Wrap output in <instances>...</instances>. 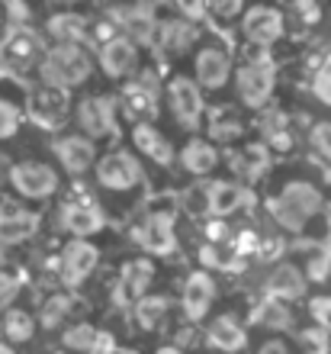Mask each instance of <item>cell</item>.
<instances>
[{
    "label": "cell",
    "mask_w": 331,
    "mask_h": 354,
    "mask_svg": "<svg viewBox=\"0 0 331 354\" xmlns=\"http://www.w3.org/2000/svg\"><path fill=\"white\" fill-rule=\"evenodd\" d=\"M132 145H135L148 161H155L161 168H174V161H177L174 142L167 139L161 129H155L151 122H135V126H132Z\"/></svg>",
    "instance_id": "cell-24"
},
{
    "label": "cell",
    "mask_w": 331,
    "mask_h": 354,
    "mask_svg": "<svg viewBox=\"0 0 331 354\" xmlns=\"http://www.w3.org/2000/svg\"><path fill=\"white\" fill-rule=\"evenodd\" d=\"M93 338H97V326H91V322H74L62 342H65V348H71V351H91Z\"/></svg>",
    "instance_id": "cell-36"
},
{
    "label": "cell",
    "mask_w": 331,
    "mask_h": 354,
    "mask_svg": "<svg viewBox=\"0 0 331 354\" xmlns=\"http://www.w3.org/2000/svg\"><path fill=\"white\" fill-rule=\"evenodd\" d=\"M200 261L206 264V268H229V261H225V252L219 248V242H209L200 248Z\"/></svg>",
    "instance_id": "cell-47"
},
{
    "label": "cell",
    "mask_w": 331,
    "mask_h": 354,
    "mask_svg": "<svg viewBox=\"0 0 331 354\" xmlns=\"http://www.w3.org/2000/svg\"><path fill=\"white\" fill-rule=\"evenodd\" d=\"M87 354H116V338H113L110 332H97V338H93V345Z\"/></svg>",
    "instance_id": "cell-49"
},
{
    "label": "cell",
    "mask_w": 331,
    "mask_h": 354,
    "mask_svg": "<svg viewBox=\"0 0 331 354\" xmlns=\"http://www.w3.org/2000/svg\"><path fill=\"white\" fill-rule=\"evenodd\" d=\"M206 338H209V345H216L219 351L225 354H238L248 348V328L241 326L235 316H216L206 328Z\"/></svg>",
    "instance_id": "cell-28"
},
{
    "label": "cell",
    "mask_w": 331,
    "mask_h": 354,
    "mask_svg": "<svg viewBox=\"0 0 331 354\" xmlns=\"http://www.w3.org/2000/svg\"><path fill=\"white\" fill-rule=\"evenodd\" d=\"M254 354H293V351H290V345H286L283 338H267Z\"/></svg>",
    "instance_id": "cell-50"
},
{
    "label": "cell",
    "mask_w": 331,
    "mask_h": 354,
    "mask_svg": "<svg viewBox=\"0 0 331 354\" xmlns=\"http://www.w3.org/2000/svg\"><path fill=\"white\" fill-rule=\"evenodd\" d=\"M286 32V19L276 7H267V3H258L241 13V36L248 46H264L270 48L274 42H280Z\"/></svg>",
    "instance_id": "cell-12"
},
{
    "label": "cell",
    "mask_w": 331,
    "mask_h": 354,
    "mask_svg": "<svg viewBox=\"0 0 331 354\" xmlns=\"http://www.w3.org/2000/svg\"><path fill=\"white\" fill-rule=\"evenodd\" d=\"M155 354H184V348H177V345H164V348H158Z\"/></svg>",
    "instance_id": "cell-52"
},
{
    "label": "cell",
    "mask_w": 331,
    "mask_h": 354,
    "mask_svg": "<svg viewBox=\"0 0 331 354\" xmlns=\"http://www.w3.org/2000/svg\"><path fill=\"white\" fill-rule=\"evenodd\" d=\"M206 132H209L212 142H235L245 136V120L235 106H212L206 113Z\"/></svg>",
    "instance_id": "cell-31"
},
{
    "label": "cell",
    "mask_w": 331,
    "mask_h": 354,
    "mask_svg": "<svg viewBox=\"0 0 331 354\" xmlns=\"http://www.w3.org/2000/svg\"><path fill=\"white\" fill-rule=\"evenodd\" d=\"M229 165L245 184H254L258 177H264L267 171H270V165H274V151L267 149L264 142H248L241 151L231 155Z\"/></svg>",
    "instance_id": "cell-27"
},
{
    "label": "cell",
    "mask_w": 331,
    "mask_h": 354,
    "mask_svg": "<svg viewBox=\"0 0 331 354\" xmlns=\"http://www.w3.org/2000/svg\"><path fill=\"white\" fill-rule=\"evenodd\" d=\"M42 84H52V87H81L84 81H91L93 75V58L91 52L84 46H74V42H55L42 55Z\"/></svg>",
    "instance_id": "cell-3"
},
{
    "label": "cell",
    "mask_w": 331,
    "mask_h": 354,
    "mask_svg": "<svg viewBox=\"0 0 331 354\" xmlns=\"http://www.w3.org/2000/svg\"><path fill=\"white\" fill-rule=\"evenodd\" d=\"M97 268H100V248L87 239H71L58 258V277L68 290L84 287Z\"/></svg>",
    "instance_id": "cell-7"
},
{
    "label": "cell",
    "mask_w": 331,
    "mask_h": 354,
    "mask_svg": "<svg viewBox=\"0 0 331 354\" xmlns=\"http://www.w3.org/2000/svg\"><path fill=\"white\" fill-rule=\"evenodd\" d=\"M200 29L193 19H158V32H155V52L158 55H184L196 46Z\"/></svg>",
    "instance_id": "cell-19"
},
{
    "label": "cell",
    "mask_w": 331,
    "mask_h": 354,
    "mask_svg": "<svg viewBox=\"0 0 331 354\" xmlns=\"http://www.w3.org/2000/svg\"><path fill=\"white\" fill-rule=\"evenodd\" d=\"M312 93H315V100H322V103H328L331 106V55L325 58L322 65H319V71H315Z\"/></svg>",
    "instance_id": "cell-41"
},
{
    "label": "cell",
    "mask_w": 331,
    "mask_h": 354,
    "mask_svg": "<svg viewBox=\"0 0 331 354\" xmlns=\"http://www.w3.org/2000/svg\"><path fill=\"white\" fill-rule=\"evenodd\" d=\"M91 19L84 17V13H71V10H62V13H52L46 19V32L55 42H74V46H81L91 39Z\"/></svg>",
    "instance_id": "cell-29"
},
{
    "label": "cell",
    "mask_w": 331,
    "mask_h": 354,
    "mask_svg": "<svg viewBox=\"0 0 331 354\" xmlns=\"http://www.w3.org/2000/svg\"><path fill=\"white\" fill-rule=\"evenodd\" d=\"M241 3H245V0H209V10L216 13V19H225V23H229V19H235L241 13Z\"/></svg>",
    "instance_id": "cell-46"
},
{
    "label": "cell",
    "mask_w": 331,
    "mask_h": 354,
    "mask_svg": "<svg viewBox=\"0 0 331 354\" xmlns=\"http://www.w3.org/2000/svg\"><path fill=\"white\" fill-rule=\"evenodd\" d=\"M135 242L145 248V254L155 258H171L177 252V232H174V209H155L142 219L135 229Z\"/></svg>",
    "instance_id": "cell-10"
},
{
    "label": "cell",
    "mask_w": 331,
    "mask_h": 354,
    "mask_svg": "<svg viewBox=\"0 0 331 354\" xmlns=\"http://www.w3.org/2000/svg\"><path fill=\"white\" fill-rule=\"evenodd\" d=\"M193 342H196V332H193V328H180V332H177V342H174V345L184 348V345H193Z\"/></svg>",
    "instance_id": "cell-51"
},
{
    "label": "cell",
    "mask_w": 331,
    "mask_h": 354,
    "mask_svg": "<svg viewBox=\"0 0 331 354\" xmlns=\"http://www.w3.org/2000/svg\"><path fill=\"white\" fill-rule=\"evenodd\" d=\"M29 116L42 129H62L68 120V91L65 87L42 84L29 93Z\"/></svg>",
    "instance_id": "cell-17"
},
{
    "label": "cell",
    "mask_w": 331,
    "mask_h": 354,
    "mask_svg": "<svg viewBox=\"0 0 331 354\" xmlns=\"http://www.w3.org/2000/svg\"><path fill=\"white\" fill-rule=\"evenodd\" d=\"M62 3H81V0H62Z\"/></svg>",
    "instance_id": "cell-58"
},
{
    "label": "cell",
    "mask_w": 331,
    "mask_h": 354,
    "mask_svg": "<svg viewBox=\"0 0 331 354\" xmlns=\"http://www.w3.org/2000/svg\"><path fill=\"white\" fill-rule=\"evenodd\" d=\"M142 161L126 149L106 151L97 161V184L103 190H132L135 184H142Z\"/></svg>",
    "instance_id": "cell-9"
},
{
    "label": "cell",
    "mask_w": 331,
    "mask_h": 354,
    "mask_svg": "<svg viewBox=\"0 0 331 354\" xmlns=\"http://www.w3.org/2000/svg\"><path fill=\"white\" fill-rule=\"evenodd\" d=\"M254 322H264L270 328H290L293 326V313L283 306V299L267 297L258 309H254Z\"/></svg>",
    "instance_id": "cell-35"
},
{
    "label": "cell",
    "mask_w": 331,
    "mask_h": 354,
    "mask_svg": "<svg viewBox=\"0 0 331 354\" xmlns=\"http://www.w3.org/2000/svg\"><path fill=\"white\" fill-rule=\"evenodd\" d=\"M177 161H180V168H184L187 174L206 177L219 168V151H216V145L206 139H190L184 149L177 151Z\"/></svg>",
    "instance_id": "cell-30"
},
{
    "label": "cell",
    "mask_w": 331,
    "mask_h": 354,
    "mask_svg": "<svg viewBox=\"0 0 331 354\" xmlns=\"http://www.w3.org/2000/svg\"><path fill=\"white\" fill-rule=\"evenodd\" d=\"M309 149L322 161L331 165V120H322L312 126V132H309Z\"/></svg>",
    "instance_id": "cell-38"
},
{
    "label": "cell",
    "mask_w": 331,
    "mask_h": 354,
    "mask_svg": "<svg viewBox=\"0 0 331 354\" xmlns=\"http://www.w3.org/2000/svg\"><path fill=\"white\" fill-rule=\"evenodd\" d=\"M258 132H261V142H264L274 155H286V151H293V145H296L290 116H286V110L274 106V103H267L264 110H258Z\"/></svg>",
    "instance_id": "cell-20"
},
{
    "label": "cell",
    "mask_w": 331,
    "mask_h": 354,
    "mask_svg": "<svg viewBox=\"0 0 331 354\" xmlns=\"http://www.w3.org/2000/svg\"><path fill=\"white\" fill-rule=\"evenodd\" d=\"M132 309H135L138 328L155 332V328H161L167 322V316H171V299H167L164 293H145V297H138L135 303H132Z\"/></svg>",
    "instance_id": "cell-32"
},
{
    "label": "cell",
    "mask_w": 331,
    "mask_h": 354,
    "mask_svg": "<svg viewBox=\"0 0 331 354\" xmlns=\"http://www.w3.org/2000/svg\"><path fill=\"white\" fill-rule=\"evenodd\" d=\"M58 223L68 235L74 239H91L106 225V216H103V206L97 200H91L87 194H81L77 200H68L58 213Z\"/></svg>",
    "instance_id": "cell-13"
},
{
    "label": "cell",
    "mask_w": 331,
    "mask_h": 354,
    "mask_svg": "<svg viewBox=\"0 0 331 354\" xmlns=\"http://www.w3.org/2000/svg\"><path fill=\"white\" fill-rule=\"evenodd\" d=\"M74 303H77V299H74V290H71V293H68V290H65V293H52V297L42 303V309H39V313H42V316H39L42 328H58V326H62V322L71 316Z\"/></svg>",
    "instance_id": "cell-33"
},
{
    "label": "cell",
    "mask_w": 331,
    "mask_h": 354,
    "mask_svg": "<svg viewBox=\"0 0 331 354\" xmlns=\"http://www.w3.org/2000/svg\"><path fill=\"white\" fill-rule=\"evenodd\" d=\"M39 213L19 206H0V245H19L39 232Z\"/></svg>",
    "instance_id": "cell-26"
},
{
    "label": "cell",
    "mask_w": 331,
    "mask_h": 354,
    "mask_svg": "<svg viewBox=\"0 0 331 354\" xmlns=\"http://www.w3.org/2000/svg\"><path fill=\"white\" fill-rule=\"evenodd\" d=\"M322 206H325V194L312 180H286L280 187V194L267 200L270 219L290 235L305 232L309 219L322 213Z\"/></svg>",
    "instance_id": "cell-1"
},
{
    "label": "cell",
    "mask_w": 331,
    "mask_h": 354,
    "mask_svg": "<svg viewBox=\"0 0 331 354\" xmlns=\"http://www.w3.org/2000/svg\"><path fill=\"white\" fill-rule=\"evenodd\" d=\"M116 354H138V351H135V348H122V351L116 348Z\"/></svg>",
    "instance_id": "cell-54"
},
{
    "label": "cell",
    "mask_w": 331,
    "mask_h": 354,
    "mask_svg": "<svg viewBox=\"0 0 331 354\" xmlns=\"http://www.w3.org/2000/svg\"><path fill=\"white\" fill-rule=\"evenodd\" d=\"M309 313H312L315 326L331 328V297H312L309 299Z\"/></svg>",
    "instance_id": "cell-42"
},
{
    "label": "cell",
    "mask_w": 331,
    "mask_h": 354,
    "mask_svg": "<svg viewBox=\"0 0 331 354\" xmlns=\"http://www.w3.org/2000/svg\"><path fill=\"white\" fill-rule=\"evenodd\" d=\"M167 106H171V116L180 129L196 132L200 122L206 120V100H202V87L196 84L193 77L187 75H174L164 87Z\"/></svg>",
    "instance_id": "cell-4"
},
{
    "label": "cell",
    "mask_w": 331,
    "mask_h": 354,
    "mask_svg": "<svg viewBox=\"0 0 331 354\" xmlns=\"http://www.w3.org/2000/svg\"><path fill=\"white\" fill-rule=\"evenodd\" d=\"M120 103L126 106L135 122H151L161 113V84H158L155 71H142L132 81H126Z\"/></svg>",
    "instance_id": "cell-6"
},
{
    "label": "cell",
    "mask_w": 331,
    "mask_h": 354,
    "mask_svg": "<svg viewBox=\"0 0 331 354\" xmlns=\"http://www.w3.org/2000/svg\"><path fill=\"white\" fill-rule=\"evenodd\" d=\"M10 184L26 200H46L55 194L62 180H58V171L46 161H19L10 168Z\"/></svg>",
    "instance_id": "cell-11"
},
{
    "label": "cell",
    "mask_w": 331,
    "mask_h": 354,
    "mask_svg": "<svg viewBox=\"0 0 331 354\" xmlns=\"http://www.w3.org/2000/svg\"><path fill=\"white\" fill-rule=\"evenodd\" d=\"M0 354H17V351H13V348H10L7 342H0Z\"/></svg>",
    "instance_id": "cell-53"
},
{
    "label": "cell",
    "mask_w": 331,
    "mask_h": 354,
    "mask_svg": "<svg viewBox=\"0 0 331 354\" xmlns=\"http://www.w3.org/2000/svg\"><path fill=\"white\" fill-rule=\"evenodd\" d=\"M55 158L62 161V168L68 174H87V171L97 165V145H93L91 136H77V132H68L62 139H55Z\"/></svg>",
    "instance_id": "cell-21"
},
{
    "label": "cell",
    "mask_w": 331,
    "mask_h": 354,
    "mask_svg": "<svg viewBox=\"0 0 331 354\" xmlns=\"http://www.w3.org/2000/svg\"><path fill=\"white\" fill-rule=\"evenodd\" d=\"M235 84H238V97L248 110H264L276 91V58L270 55V48L248 46L245 62L235 75Z\"/></svg>",
    "instance_id": "cell-2"
},
{
    "label": "cell",
    "mask_w": 331,
    "mask_h": 354,
    "mask_svg": "<svg viewBox=\"0 0 331 354\" xmlns=\"http://www.w3.org/2000/svg\"><path fill=\"white\" fill-rule=\"evenodd\" d=\"M180 206H184L190 216L209 213V190H206V184H190L187 187L184 196H180Z\"/></svg>",
    "instance_id": "cell-37"
},
{
    "label": "cell",
    "mask_w": 331,
    "mask_h": 354,
    "mask_svg": "<svg viewBox=\"0 0 331 354\" xmlns=\"http://www.w3.org/2000/svg\"><path fill=\"white\" fill-rule=\"evenodd\" d=\"M113 17H116V26H120L135 46H155L158 19H155L151 3L138 0V3H132V7H126V10H116Z\"/></svg>",
    "instance_id": "cell-23"
},
{
    "label": "cell",
    "mask_w": 331,
    "mask_h": 354,
    "mask_svg": "<svg viewBox=\"0 0 331 354\" xmlns=\"http://www.w3.org/2000/svg\"><path fill=\"white\" fill-rule=\"evenodd\" d=\"M110 93H91L77 103V126L91 139H110L120 132V106Z\"/></svg>",
    "instance_id": "cell-5"
},
{
    "label": "cell",
    "mask_w": 331,
    "mask_h": 354,
    "mask_svg": "<svg viewBox=\"0 0 331 354\" xmlns=\"http://www.w3.org/2000/svg\"><path fill=\"white\" fill-rule=\"evenodd\" d=\"M261 245V235L251 232V229H241L238 239H235V258H245V254H254Z\"/></svg>",
    "instance_id": "cell-45"
},
{
    "label": "cell",
    "mask_w": 331,
    "mask_h": 354,
    "mask_svg": "<svg viewBox=\"0 0 331 354\" xmlns=\"http://www.w3.org/2000/svg\"><path fill=\"white\" fill-rule=\"evenodd\" d=\"M296 13L303 19L305 26H315L319 19H322V7H319V0H296Z\"/></svg>",
    "instance_id": "cell-48"
},
{
    "label": "cell",
    "mask_w": 331,
    "mask_h": 354,
    "mask_svg": "<svg viewBox=\"0 0 331 354\" xmlns=\"http://www.w3.org/2000/svg\"><path fill=\"white\" fill-rule=\"evenodd\" d=\"M0 75H7V68H3V62H0Z\"/></svg>",
    "instance_id": "cell-56"
},
{
    "label": "cell",
    "mask_w": 331,
    "mask_h": 354,
    "mask_svg": "<svg viewBox=\"0 0 331 354\" xmlns=\"http://www.w3.org/2000/svg\"><path fill=\"white\" fill-rule=\"evenodd\" d=\"M19 122H23L19 106H13L10 100H0V139H13L19 132Z\"/></svg>",
    "instance_id": "cell-40"
},
{
    "label": "cell",
    "mask_w": 331,
    "mask_h": 354,
    "mask_svg": "<svg viewBox=\"0 0 331 354\" xmlns=\"http://www.w3.org/2000/svg\"><path fill=\"white\" fill-rule=\"evenodd\" d=\"M325 216H328V235H331V206H328V213H325Z\"/></svg>",
    "instance_id": "cell-55"
},
{
    "label": "cell",
    "mask_w": 331,
    "mask_h": 354,
    "mask_svg": "<svg viewBox=\"0 0 331 354\" xmlns=\"http://www.w3.org/2000/svg\"><path fill=\"white\" fill-rule=\"evenodd\" d=\"M0 264H3V245H0Z\"/></svg>",
    "instance_id": "cell-57"
},
{
    "label": "cell",
    "mask_w": 331,
    "mask_h": 354,
    "mask_svg": "<svg viewBox=\"0 0 331 354\" xmlns=\"http://www.w3.org/2000/svg\"><path fill=\"white\" fill-rule=\"evenodd\" d=\"M3 335L10 342L23 345V342H29V338L36 335V319L29 316L26 309H7V316H3Z\"/></svg>",
    "instance_id": "cell-34"
},
{
    "label": "cell",
    "mask_w": 331,
    "mask_h": 354,
    "mask_svg": "<svg viewBox=\"0 0 331 354\" xmlns=\"http://www.w3.org/2000/svg\"><path fill=\"white\" fill-rule=\"evenodd\" d=\"M19 283H23V274H7V270H0V309L19 293Z\"/></svg>",
    "instance_id": "cell-43"
},
{
    "label": "cell",
    "mask_w": 331,
    "mask_h": 354,
    "mask_svg": "<svg viewBox=\"0 0 331 354\" xmlns=\"http://www.w3.org/2000/svg\"><path fill=\"white\" fill-rule=\"evenodd\" d=\"M212 303H216V280H212L209 270H193L190 277L184 280V293H180V309L190 326L202 322L209 316Z\"/></svg>",
    "instance_id": "cell-18"
},
{
    "label": "cell",
    "mask_w": 331,
    "mask_h": 354,
    "mask_svg": "<svg viewBox=\"0 0 331 354\" xmlns=\"http://www.w3.org/2000/svg\"><path fill=\"white\" fill-rule=\"evenodd\" d=\"M39 55H46L42 52V39H39L36 29L29 26H13L0 42V62L7 68V75H19V71L32 68L39 62Z\"/></svg>",
    "instance_id": "cell-8"
},
{
    "label": "cell",
    "mask_w": 331,
    "mask_h": 354,
    "mask_svg": "<svg viewBox=\"0 0 331 354\" xmlns=\"http://www.w3.org/2000/svg\"><path fill=\"white\" fill-rule=\"evenodd\" d=\"M155 280V261L148 258H129L120 268L116 287H113V306H132L138 297H145Z\"/></svg>",
    "instance_id": "cell-15"
},
{
    "label": "cell",
    "mask_w": 331,
    "mask_h": 354,
    "mask_svg": "<svg viewBox=\"0 0 331 354\" xmlns=\"http://www.w3.org/2000/svg\"><path fill=\"white\" fill-rule=\"evenodd\" d=\"M299 345H303V354H328V328H322V326L303 328Z\"/></svg>",
    "instance_id": "cell-39"
},
{
    "label": "cell",
    "mask_w": 331,
    "mask_h": 354,
    "mask_svg": "<svg viewBox=\"0 0 331 354\" xmlns=\"http://www.w3.org/2000/svg\"><path fill=\"white\" fill-rule=\"evenodd\" d=\"M174 7L180 10V17L184 19L200 23V19L206 17V10H209V0H174Z\"/></svg>",
    "instance_id": "cell-44"
},
{
    "label": "cell",
    "mask_w": 331,
    "mask_h": 354,
    "mask_svg": "<svg viewBox=\"0 0 331 354\" xmlns=\"http://www.w3.org/2000/svg\"><path fill=\"white\" fill-rule=\"evenodd\" d=\"M97 62H100V71L106 77H113V81H126L129 75L138 71V46L126 36V32H116L113 39L100 42Z\"/></svg>",
    "instance_id": "cell-14"
},
{
    "label": "cell",
    "mask_w": 331,
    "mask_h": 354,
    "mask_svg": "<svg viewBox=\"0 0 331 354\" xmlns=\"http://www.w3.org/2000/svg\"><path fill=\"white\" fill-rule=\"evenodd\" d=\"M305 283H309L305 270L293 261H283L270 270V277H267V293L276 299H283V303H296V299L305 297Z\"/></svg>",
    "instance_id": "cell-25"
},
{
    "label": "cell",
    "mask_w": 331,
    "mask_h": 354,
    "mask_svg": "<svg viewBox=\"0 0 331 354\" xmlns=\"http://www.w3.org/2000/svg\"><path fill=\"white\" fill-rule=\"evenodd\" d=\"M206 190H209V216H216V219L241 213L245 206L254 203V190L241 180H212V184H206Z\"/></svg>",
    "instance_id": "cell-22"
},
{
    "label": "cell",
    "mask_w": 331,
    "mask_h": 354,
    "mask_svg": "<svg viewBox=\"0 0 331 354\" xmlns=\"http://www.w3.org/2000/svg\"><path fill=\"white\" fill-rule=\"evenodd\" d=\"M231 77V52L222 46H202L193 55V81L202 91H219Z\"/></svg>",
    "instance_id": "cell-16"
}]
</instances>
